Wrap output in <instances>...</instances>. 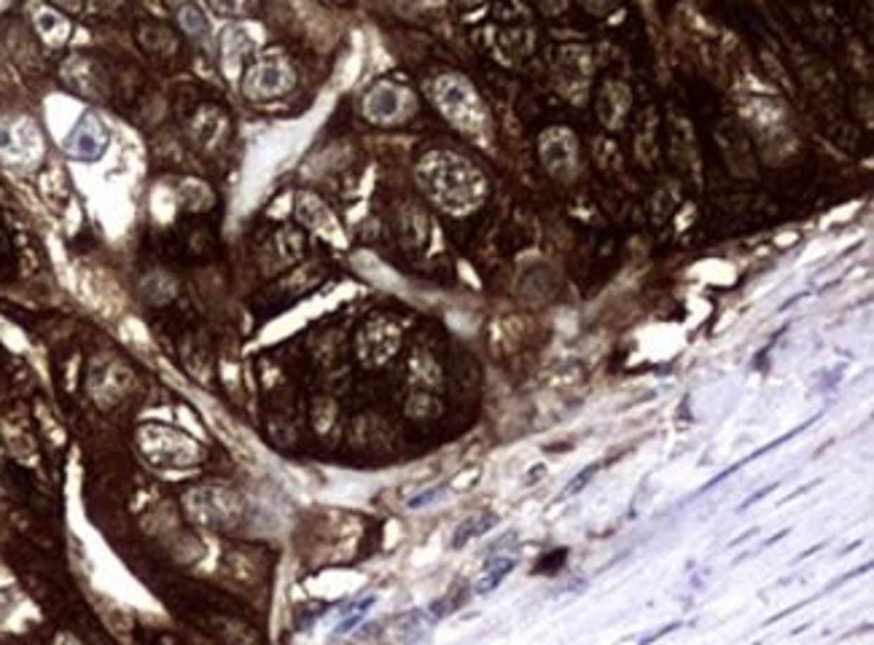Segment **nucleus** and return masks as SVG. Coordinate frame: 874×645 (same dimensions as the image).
Returning <instances> with one entry per match:
<instances>
[{
    "label": "nucleus",
    "instance_id": "1",
    "mask_svg": "<svg viewBox=\"0 0 874 645\" xmlns=\"http://www.w3.org/2000/svg\"><path fill=\"white\" fill-rule=\"evenodd\" d=\"M108 146V129L106 124L97 119L94 113H84L78 124L70 129V135L65 137V151L68 156L81 159V162H91V159H100L103 151Z\"/></svg>",
    "mask_w": 874,
    "mask_h": 645
},
{
    "label": "nucleus",
    "instance_id": "2",
    "mask_svg": "<svg viewBox=\"0 0 874 645\" xmlns=\"http://www.w3.org/2000/svg\"><path fill=\"white\" fill-rule=\"evenodd\" d=\"M514 565H517V562H514L512 556H498V559H490V562L484 565V570L487 573H484L482 578L474 584V594H490L493 589H498L500 581H503V578L514 570Z\"/></svg>",
    "mask_w": 874,
    "mask_h": 645
},
{
    "label": "nucleus",
    "instance_id": "3",
    "mask_svg": "<svg viewBox=\"0 0 874 645\" xmlns=\"http://www.w3.org/2000/svg\"><path fill=\"white\" fill-rule=\"evenodd\" d=\"M495 522H498V516H493V513H484V516H471V519H466L463 525L455 530L452 549H460V546H466L471 538H479V535H484L487 530H493V527H495Z\"/></svg>",
    "mask_w": 874,
    "mask_h": 645
},
{
    "label": "nucleus",
    "instance_id": "4",
    "mask_svg": "<svg viewBox=\"0 0 874 645\" xmlns=\"http://www.w3.org/2000/svg\"><path fill=\"white\" fill-rule=\"evenodd\" d=\"M181 19H183V27L189 32H194V35H205V32H208V25H205V19H202V14H199L196 8L181 11Z\"/></svg>",
    "mask_w": 874,
    "mask_h": 645
},
{
    "label": "nucleus",
    "instance_id": "5",
    "mask_svg": "<svg viewBox=\"0 0 874 645\" xmlns=\"http://www.w3.org/2000/svg\"><path fill=\"white\" fill-rule=\"evenodd\" d=\"M595 471H597V463H595V466H589V468H584V471H581V473H578V476H576V479H573L571 484L565 487V495H568V497H571V495H578V492H581V490H584V487L589 484V479H592V473H595Z\"/></svg>",
    "mask_w": 874,
    "mask_h": 645
},
{
    "label": "nucleus",
    "instance_id": "6",
    "mask_svg": "<svg viewBox=\"0 0 874 645\" xmlns=\"http://www.w3.org/2000/svg\"><path fill=\"white\" fill-rule=\"evenodd\" d=\"M441 492H444V487H431V490L420 492L417 497H412V500H409V509H425L428 503L438 500V497H441Z\"/></svg>",
    "mask_w": 874,
    "mask_h": 645
},
{
    "label": "nucleus",
    "instance_id": "7",
    "mask_svg": "<svg viewBox=\"0 0 874 645\" xmlns=\"http://www.w3.org/2000/svg\"><path fill=\"white\" fill-rule=\"evenodd\" d=\"M361 621H363V613L347 615V618H342V624L336 627V634H347V632H353L355 627H358V624H361Z\"/></svg>",
    "mask_w": 874,
    "mask_h": 645
},
{
    "label": "nucleus",
    "instance_id": "8",
    "mask_svg": "<svg viewBox=\"0 0 874 645\" xmlns=\"http://www.w3.org/2000/svg\"><path fill=\"white\" fill-rule=\"evenodd\" d=\"M680 624H670V627H664V630H659V632H654V634H651V637H646V640H643V643L640 645H648V643H654V640H659V637H662V634H667V632H673V630H678Z\"/></svg>",
    "mask_w": 874,
    "mask_h": 645
}]
</instances>
